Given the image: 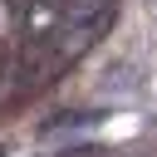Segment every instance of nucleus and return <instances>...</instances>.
I'll return each mask as SVG.
<instances>
[]
</instances>
